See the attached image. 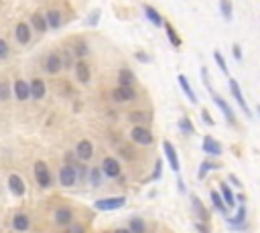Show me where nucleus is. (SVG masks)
Listing matches in <instances>:
<instances>
[{
  "label": "nucleus",
  "instance_id": "f257e3e1",
  "mask_svg": "<svg viewBox=\"0 0 260 233\" xmlns=\"http://www.w3.org/2000/svg\"><path fill=\"white\" fill-rule=\"evenodd\" d=\"M246 217H248V209H246V203H242L234 217L226 215V223H228L230 229H234V231H244L246 229Z\"/></svg>",
  "mask_w": 260,
  "mask_h": 233
},
{
  "label": "nucleus",
  "instance_id": "f03ea898",
  "mask_svg": "<svg viewBox=\"0 0 260 233\" xmlns=\"http://www.w3.org/2000/svg\"><path fill=\"white\" fill-rule=\"evenodd\" d=\"M228 85H230V91H232V98H234L236 102H238V106H240V109L244 112V116L246 118H252V112H250V107H248V102L244 100V95H242V89H240V85H238V81L236 79H228Z\"/></svg>",
  "mask_w": 260,
  "mask_h": 233
},
{
  "label": "nucleus",
  "instance_id": "7ed1b4c3",
  "mask_svg": "<svg viewBox=\"0 0 260 233\" xmlns=\"http://www.w3.org/2000/svg\"><path fill=\"white\" fill-rule=\"evenodd\" d=\"M126 205V197H108V199H98L94 203V207L98 211H116Z\"/></svg>",
  "mask_w": 260,
  "mask_h": 233
},
{
  "label": "nucleus",
  "instance_id": "20e7f679",
  "mask_svg": "<svg viewBox=\"0 0 260 233\" xmlns=\"http://www.w3.org/2000/svg\"><path fill=\"white\" fill-rule=\"evenodd\" d=\"M130 138H132V142L141 144V146H148V144H153V142H155V136H153V132H150L148 128H144L142 124L132 128V132H130Z\"/></svg>",
  "mask_w": 260,
  "mask_h": 233
},
{
  "label": "nucleus",
  "instance_id": "39448f33",
  "mask_svg": "<svg viewBox=\"0 0 260 233\" xmlns=\"http://www.w3.org/2000/svg\"><path fill=\"white\" fill-rule=\"evenodd\" d=\"M35 179H37L41 189H49L51 187V172H49V167L43 160L35 162Z\"/></svg>",
  "mask_w": 260,
  "mask_h": 233
},
{
  "label": "nucleus",
  "instance_id": "423d86ee",
  "mask_svg": "<svg viewBox=\"0 0 260 233\" xmlns=\"http://www.w3.org/2000/svg\"><path fill=\"white\" fill-rule=\"evenodd\" d=\"M163 152H165V158H167V162H169L171 170H173V172H177V174H179V172H181V164H179V154H177V150L173 148V144H171L169 140H165V142H163Z\"/></svg>",
  "mask_w": 260,
  "mask_h": 233
},
{
  "label": "nucleus",
  "instance_id": "0eeeda50",
  "mask_svg": "<svg viewBox=\"0 0 260 233\" xmlns=\"http://www.w3.org/2000/svg\"><path fill=\"white\" fill-rule=\"evenodd\" d=\"M43 69H45L49 75H57V73H61L63 65H61L59 53H49V55H45V59H43Z\"/></svg>",
  "mask_w": 260,
  "mask_h": 233
},
{
  "label": "nucleus",
  "instance_id": "6e6552de",
  "mask_svg": "<svg viewBox=\"0 0 260 233\" xmlns=\"http://www.w3.org/2000/svg\"><path fill=\"white\" fill-rule=\"evenodd\" d=\"M212 98H213L215 106H217V107H220V109H222V114L226 116V120L230 122V124H232V126H236V124H238V120H236V114H234V109H232V106H230V104H228V102H226L224 98H220V95H217L215 91L212 93Z\"/></svg>",
  "mask_w": 260,
  "mask_h": 233
},
{
  "label": "nucleus",
  "instance_id": "1a4fd4ad",
  "mask_svg": "<svg viewBox=\"0 0 260 233\" xmlns=\"http://www.w3.org/2000/svg\"><path fill=\"white\" fill-rule=\"evenodd\" d=\"M112 100L118 102V104H124V102H132L136 100V91L132 85L124 87V85H118L116 89H112Z\"/></svg>",
  "mask_w": 260,
  "mask_h": 233
},
{
  "label": "nucleus",
  "instance_id": "9d476101",
  "mask_svg": "<svg viewBox=\"0 0 260 233\" xmlns=\"http://www.w3.org/2000/svg\"><path fill=\"white\" fill-rule=\"evenodd\" d=\"M10 87H12V98H17L19 102H26V100H31L29 81H24V79H17Z\"/></svg>",
  "mask_w": 260,
  "mask_h": 233
},
{
  "label": "nucleus",
  "instance_id": "9b49d317",
  "mask_svg": "<svg viewBox=\"0 0 260 233\" xmlns=\"http://www.w3.org/2000/svg\"><path fill=\"white\" fill-rule=\"evenodd\" d=\"M31 37H33V31H31V26L29 22H17L15 26V39H17V43L19 45H29L31 43Z\"/></svg>",
  "mask_w": 260,
  "mask_h": 233
},
{
  "label": "nucleus",
  "instance_id": "f8f14e48",
  "mask_svg": "<svg viewBox=\"0 0 260 233\" xmlns=\"http://www.w3.org/2000/svg\"><path fill=\"white\" fill-rule=\"evenodd\" d=\"M73 71H75V79L79 84H90L92 79V71H90V65L84 59H75L73 63Z\"/></svg>",
  "mask_w": 260,
  "mask_h": 233
},
{
  "label": "nucleus",
  "instance_id": "ddd939ff",
  "mask_svg": "<svg viewBox=\"0 0 260 233\" xmlns=\"http://www.w3.org/2000/svg\"><path fill=\"white\" fill-rule=\"evenodd\" d=\"M120 172H122V169H120V162L116 158H112V156L104 158V164H102V174L104 176H108V179H118Z\"/></svg>",
  "mask_w": 260,
  "mask_h": 233
},
{
  "label": "nucleus",
  "instance_id": "4468645a",
  "mask_svg": "<svg viewBox=\"0 0 260 233\" xmlns=\"http://www.w3.org/2000/svg\"><path fill=\"white\" fill-rule=\"evenodd\" d=\"M45 21H47V29L51 31H59L63 24V12L59 8H49L45 12Z\"/></svg>",
  "mask_w": 260,
  "mask_h": 233
},
{
  "label": "nucleus",
  "instance_id": "2eb2a0df",
  "mask_svg": "<svg viewBox=\"0 0 260 233\" xmlns=\"http://www.w3.org/2000/svg\"><path fill=\"white\" fill-rule=\"evenodd\" d=\"M59 183L63 187H73L77 183V172L73 169V164H65V167L59 170Z\"/></svg>",
  "mask_w": 260,
  "mask_h": 233
},
{
  "label": "nucleus",
  "instance_id": "dca6fc26",
  "mask_svg": "<svg viewBox=\"0 0 260 233\" xmlns=\"http://www.w3.org/2000/svg\"><path fill=\"white\" fill-rule=\"evenodd\" d=\"M203 152L210 154V156H222L224 148H222V144L217 142L215 138H212V136H205V138H203Z\"/></svg>",
  "mask_w": 260,
  "mask_h": 233
},
{
  "label": "nucleus",
  "instance_id": "f3484780",
  "mask_svg": "<svg viewBox=\"0 0 260 233\" xmlns=\"http://www.w3.org/2000/svg\"><path fill=\"white\" fill-rule=\"evenodd\" d=\"M75 156H77V160H81V162H88V160L94 156V146H92V142H90V140L77 142V146H75Z\"/></svg>",
  "mask_w": 260,
  "mask_h": 233
},
{
  "label": "nucleus",
  "instance_id": "a211bd4d",
  "mask_svg": "<svg viewBox=\"0 0 260 233\" xmlns=\"http://www.w3.org/2000/svg\"><path fill=\"white\" fill-rule=\"evenodd\" d=\"M29 91H31V98H33V100H43L45 95H47V85H45V81L39 79V77H35L31 84H29Z\"/></svg>",
  "mask_w": 260,
  "mask_h": 233
},
{
  "label": "nucleus",
  "instance_id": "6ab92c4d",
  "mask_svg": "<svg viewBox=\"0 0 260 233\" xmlns=\"http://www.w3.org/2000/svg\"><path fill=\"white\" fill-rule=\"evenodd\" d=\"M29 26H31V31H37L39 35H43L47 31V21L43 12H33L29 19Z\"/></svg>",
  "mask_w": 260,
  "mask_h": 233
},
{
  "label": "nucleus",
  "instance_id": "aec40b11",
  "mask_svg": "<svg viewBox=\"0 0 260 233\" xmlns=\"http://www.w3.org/2000/svg\"><path fill=\"white\" fill-rule=\"evenodd\" d=\"M8 189H10V193H12V195H17V197H23V195H24V191H26L24 181L21 179L19 174H10V176H8Z\"/></svg>",
  "mask_w": 260,
  "mask_h": 233
},
{
  "label": "nucleus",
  "instance_id": "412c9836",
  "mask_svg": "<svg viewBox=\"0 0 260 233\" xmlns=\"http://www.w3.org/2000/svg\"><path fill=\"white\" fill-rule=\"evenodd\" d=\"M55 223L61 225V227H70L73 223V213L71 209H67V207H59L55 211Z\"/></svg>",
  "mask_w": 260,
  "mask_h": 233
},
{
  "label": "nucleus",
  "instance_id": "4be33fe9",
  "mask_svg": "<svg viewBox=\"0 0 260 233\" xmlns=\"http://www.w3.org/2000/svg\"><path fill=\"white\" fill-rule=\"evenodd\" d=\"M142 10H144V17H146V21L150 22V24H155V26H163V15L155 8V6H150V4H144L142 6Z\"/></svg>",
  "mask_w": 260,
  "mask_h": 233
},
{
  "label": "nucleus",
  "instance_id": "5701e85b",
  "mask_svg": "<svg viewBox=\"0 0 260 233\" xmlns=\"http://www.w3.org/2000/svg\"><path fill=\"white\" fill-rule=\"evenodd\" d=\"M220 197H222V201L226 203V207H228V209H234V207H236L234 191L230 189V185H228V183H220Z\"/></svg>",
  "mask_w": 260,
  "mask_h": 233
},
{
  "label": "nucleus",
  "instance_id": "b1692460",
  "mask_svg": "<svg viewBox=\"0 0 260 233\" xmlns=\"http://www.w3.org/2000/svg\"><path fill=\"white\" fill-rule=\"evenodd\" d=\"M177 81H179V87L183 89V93L187 95V100L191 102V104H197V95H195V91L191 89V85H189V81H187V77L183 75V73H179V77H177Z\"/></svg>",
  "mask_w": 260,
  "mask_h": 233
},
{
  "label": "nucleus",
  "instance_id": "393cba45",
  "mask_svg": "<svg viewBox=\"0 0 260 233\" xmlns=\"http://www.w3.org/2000/svg\"><path fill=\"white\" fill-rule=\"evenodd\" d=\"M163 26H165V33H167V37H169V41H171V45H173L175 49H179V47H181V37L177 35L175 26H173L169 21H163Z\"/></svg>",
  "mask_w": 260,
  "mask_h": 233
},
{
  "label": "nucleus",
  "instance_id": "a878e982",
  "mask_svg": "<svg viewBox=\"0 0 260 233\" xmlns=\"http://www.w3.org/2000/svg\"><path fill=\"white\" fill-rule=\"evenodd\" d=\"M191 205H193V211H195V215L201 219V221L205 223V221H208V219H210V213H208V209H205L203 207V203H201V199L199 197H191Z\"/></svg>",
  "mask_w": 260,
  "mask_h": 233
},
{
  "label": "nucleus",
  "instance_id": "bb28decb",
  "mask_svg": "<svg viewBox=\"0 0 260 233\" xmlns=\"http://www.w3.org/2000/svg\"><path fill=\"white\" fill-rule=\"evenodd\" d=\"M12 227H15L17 231H26V229L31 227V219H29V215H24V213L15 215V217H12Z\"/></svg>",
  "mask_w": 260,
  "mask_h": 233
},
{
  "label": "nucleus",
  "instance_id": "cd10ccee",
  "mask_svg": "<svg viewBox=\"0 0 260 233\" xmlns=\"http://www.w3.org/2000/svg\"><path fill=\"white\" fill-rule=\"evenodd\" d=\"M210 199H212V203H213V209L217 211V213H222V215H228V207H226V203L222 201V197H220V193L217 191H210Z\"/></svg>",
  "mask_w": 260,
  "mask_h": 233
},
{
  "label": "nucleus",
  "instance_id": "c85d7f7f",
  "mask_svg": "<svg viewBox=\"0 0 260 233\" xmlns=\"http://www.w3.org/2000/svg\"><path fill=\"white\" fill-rule=\"evenodd\" d=\"M70 51L73 53L75 59H86L88 55H90V47H88L86 41H77V43L73 45V49H70Z\"/></svg>",
  "mask_w": 260,
  "mask_h": 233
},
{
  "label": "nucleus",
  "instance_id": "c756f323",
  "mask_svg": "<svg viewBox=\"0 0 260 233\" xmlns=\"http://www.w3.org/2000/svg\"><path fill=\"white\" fill-rule=\"evenodd\" d=\"M134 81H136V77L130 69H120L118 71V85L128 87V85H134Z\"/></svg>",
  "mask_w": 260,
  "mask_h": 233
},
{
  "label": "nucleus",
  "instance_id": "7c9ffc66",
  "mask_svg": "<svg viewBox=\"0 0 260 233\" xmlns=\"http://www.w3.org/2000/svg\"><path fill=\"white\" fill-rule=\"evenodd\" d=\"M217 169H222V164H217V162H212V160H205L201 167H199V172H197V179L203 181L205 176H208L210 170H217Z\"/></svg>",
  "mask_w": 260,
  "mask_h": 233
},
{
  "label": "nucleus",
  "instance_id": "2f4dec72",
  "mask_svg": "<svg viewBox=\"0 0 260 233\" xmlns=\"http://www.w3.org/2000/svg\"><path fill=\"white\" fill-rule=\"evenodd\" d=\"M220 12H222V19L224 21H232L234 17V6H232V0H220Z\"/></svg>",
  "mask_w": 260,
  "mask_h": 233
},
{
  "label": "nucleus",
  "instance_id": "473e14b6",
  "mask_svg": "<svg viewBox=\"0 0 260 233\" xmlns=\"http://www.w3.org/2000/svg\"><path fill=\"white\" fill-rule=\"evenodd\" d=\"M128 231H130V233H144V231H146L144 219H141V217H132V219H130V225H128Z\"/></svg>",
  "mask_w": 260,
  "mask_h": 233
},
{
  "label": "nucleus",
  "instance_id": "72a5a7b5",
  "mask_svg": "<svg viewBox=\"0 0 260 233\" xmlns=\"http://www.w3.org/2000/svg\"><path fill=\"white\" fill-rule=\"evenodd\" d=\"M179 130L183 132V134H187V136H191V134H195V126H193V122H191L187 116H183L181 120H179Z\"/></svg>",
  "mask_w": 260,
  "mask_h": 233
},
{
  "label": "nucleus",
  "instance_id": "f704fd0d",
  "mask_svg": "<svg viewBox=\"0 0 260 233\" xmlns=\"http://www.w3.org/2000/svg\"><path fill=\"white\" fill-rule=\"evenodd\" d=\"M213 59H215L217 67L222 69V73H224L226 77H230V69H228V63H226V59H224V55H222L220 51H213Z\"/></svg>",
  "mask_w": 260,
  "mask_h": 233
},
{
  "label": "nucleus",
  "instance_id": "c9c22d12",
  "mask_svg": "<svg viewBox=\"0 0 260 233\" xmlns=\"http://www.w3.org/2000/svg\"><path fill=\"white\" fill-rule=\"evenodd\" d=\"M59 57H61V65L65 67V69H71L73 63H75V61H73V59H75V57H73V53H71L70 49H65V51L59 55Z\"/></svg>",
  "mask_w": 260,
  "mask_h": 233
},
{
  "label": "nucleus",
  "instance_id": "e433bc0d",
  "mask_svg": "<svg viewBox=\"0 0 260 233\" xmlns=\"http://www.w3.org/2000/svg\"><path fill=\"white\" fill-rule=\"evenodd\" d=\"M12 98V87L8 81H0V102H6Z\"/></svg>",
  "mask_w": 260,
  "mask_h": 233
},
{
  "label": "nucleus",
  "instance_id": "4c0bfd02",
  "mask_svg": "<svg viewBox=\"0 0 260 233\" xmlns=\"http://www.w3.org/2000/svg\"><path fill=\"white\" fill-rule=\"evenodd\" d=\"M88 172H90V174H88V176H90V183H92L94 187H100V185H102V176H104V174H102V169H92V170H88Z\"/></svg>",
  "mask_w": 260,
  "mask_h": 233
},
{
  "label": "nucleus",
  "instance_id": "58836bf2",
  "mask_svg": "<svg viewBox=\"0 0 260 233\" xmlns=\"http://www.w3.org/2000/svg\"><path fill=\"white\" fill-rule=\"evenodd\" d=\"M8 57H10V47L4 39H0V61H4Z\"/></svg>",
  "mask_w": 260,
  "mask_h": 233
},
{
  "label": "nucleus",
  "instance_id": "ea45409f",
  "mask_svg": "<svg viewBox=\"0 0 260 233\" xmlns=\"http://www.w3.org/2000/svg\"><path fill=\"white\" fill-rule=\"evenodd\" d=\"M201 81H203L205 89H208L210 93H213V87H212V84H210V71L205 69V67H201Z\"/></svg>",
  "mask_w": 260,
  "mask_h": 233
},
{
  "label": "nucleus",
  "instance_id": "a19ab883",
  "mask_svg": "<svg viewBox=\"0 0 260 233\" xmlns=\"http://www.w3.org/2000/svg\"><path fill=\"white\" fill-rule=\"evenodd\" d=\"M100 17H102V12H100V10H94L92 15L88 17V24H90V26H95V24L100 22Z\"/></svg>",
  "mask_w": 260,
  "mask_h": 233
},
{
  "label": "nucleus",
  "instance_id": "79ce46f5",
  "mask_svg": "<svg viewBox=\"0 0 260 233\" xmlns=\"http://www.w3.org/2000/svg\"><path fill=\"white\" fill-rule=\"evenodd\" d=\"M134 59L141 61V63H148V61H150V55H146L144 51H136V53H134Z\"/></svg>",
  "mask_w": 260,
  "mask_h": 233
},
{
  "label": "nucleus",
  "instance_id": "37998d69",
  "mask_svg": "<svg viewBox=\"0 0 260 233\" xmlns=\"http://www.w3.org/2000/svg\"><path fill=\"white\" fill-rule=\"evenodd\" d=\"M161 169H163V160H157L155 172H153V176H150V181H159V179H161Z\"/></svg>",
  "mask_w": 260,
  "mask_h": 233
},
{
  "label": "nucleus",
  "instance_id": "c03bdc74",
  "mask_svg": "<svg viewBox=\"0 0 260 233\" xmlns=\"http://www.w3.org/2000/svg\"><path fill=\"white\" fill-rule=\"evenodd\" d=\"M201 118H203V122H205L208 126H215V122H213V118L210 116L208 109H201Z\"/></svg>",
  "mask_w": 260,
  "mask_h": 233
},
{
  "label": "nucleus",
  "instance_id": "a18cd8bd",
  "mask_svg": "<svg viewBox=\"0 0 260 233\" xmlns=\"http://www.w3.org/2000/svg\"><path fill=\"white\" fill-rule=\"evenodd\" d=\"M128 118H130V122H136V126H141L142 122L146 120V116H144V114H130Z\"/></svg>",
  "mask_w": 260,
  "mask_h": 233
},
{
  "label": "nucleus",
  "instance_id": "49530a36",
  "mask_svg": "<svg viewBox=\"0 0 260 233\" xmlns=\"http://www.w3.org/2000/svg\"><path fill=\"white\" fill-rule=\"evenodd\" d=\"M232 53H234V59H236V61H242V49H240V45H234Z\"/></svg>",
  "mask_w": 260,
  "mask_h": 233
},
{
  "label": "nucleus",
  "instance_id": "de8ad7c7",
  "mask_svg": "<svg viewBox=\"0 0 260 233\" xmlns=\"http://www.w3.org/2000/svg\"><path fill=\"white\" fill-rule=\"evenodd\" d=\"M177 187H179V193H187V189H185V183L181 181V176L177 179Z\"/></svg>",
  "mask_w": 260,
  "mask_h": 233
},
{
  "label": "nucleus",
  "instance_id": "09e8293b",
  "mask_svg": "<svg viewBox=\"0 0 260 233\" xmlns=\"http://www.w3.org/2000/svg\"><path fill=\"white\" fill-rule=\"evenodd\" d=\"M70 227H71L70 233H84V227H81V225H73V223H71Z\"/></svg>",
  "mask_w": 260,
  "mask_h": 233
},
{
  "label": "nucleus",
  "instance_id": "8fccbe9b",
  "mask_svg": "<svg viewBox=\"0 0 260 233\" xmlns=\"http://www.w3.org/2000/svg\"><path fill=\"white\" fill-rule=\"evenodd\" d=\"M195 229H197L199 233H210V231H208V229H205V227H203L201 223H195Z\"/></svg>",
  "mask_w": 260,
  "mask_h": 233
},
{
  "label": "nucleus",
  "instance_id": "3c124183",
  "mask_svg": "<svg viewBox=\"0 0 260 233\" xmlns=\"http://www.w3.org/2000/svg\"><path fill=\"white\" fill-rule=\"evenodd\" d=\"M230 181H232V183H234L236 187H240V181L236 179V176H234V174H230Z\"/></svg>",
  "mask_w": 260,
  "mask_h": 233
},
{
  "label": "nucleus",
  "instance_id": "603ef678",
  "mask_svg": "<svg viewBox=\"0 0 260 233\" xmlns=\"http://www.w3.org/2000/svg\"><path fill=\"white\" fill-rule=\"evenodd\" d=\"M236 201H240V203H246V195H238V197H234Z\"/></svg>",
  "mask_w": 260,
  "mask_h": 233
},
{
  "label": "nucleus",
  "instance_id": "864d4df0",
  "mask_svg": "<svg viewBox=\"0 0 260 233\" xmlns=\"http://www.w3.org/2000/svg\"><path fill=\"white\" fill-rule=\"evenodd\" d=\"M114 233H130V231H128V229H116Z\"/></svg>",
  "mask_w": 260,
  "mask_h": 233
}]
</instances>
